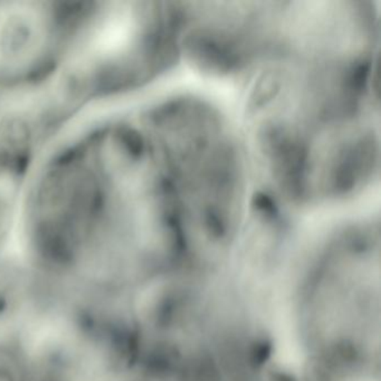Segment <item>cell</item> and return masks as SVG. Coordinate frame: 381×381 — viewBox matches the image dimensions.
Returning <instances> with one entry per match:
<instances>
[{
    "instance_id": "obj_2",
    "label": "cell",
    "mask_w": 381,
    "mask_h": 381,
    "mask_svg": "<svg viewBox=\"0 0 381 381\" xmlns=\"http://www.w3.org/2000/svg\"><path fill=\"white\" fill-rule=\"evenodd\" d=\"M379 232L373 220L337 230L300 281L295 318L308 363L340 381L370 380L379 361Z\"/></svg>"
},
{
    "instance_id": "obj_1",
    "label": "cell",
    "mask_w": 381,
    "mask_h": 381,
    "mask_svg": "<svg viewBox=\"0 0 381 381\" xmlns=\"http://www.w3.org/2000/svg\"><path fill=\"white\" fill-rule=\"evenodd\" d=\"M375 60L290 56L253 74L247 117L264 171L306 196L353 175L379 146Z\"/></svg>"
},
{
    "instance_id": "obj_3",
    "label": "cell",
    "mask_w": 381,
    "mask_h": 381,
    "mask_svg": "<svg viewBox=\"0 0 381 381\" xmlns=\"http://www.w3.org/2000/svg\"><path fill=\"white\" fill-rule=\"evenodd\" d=\"M284 3H181V56L205 73L247 75L269 60Z\"/></svg>"
}]
</instances>
